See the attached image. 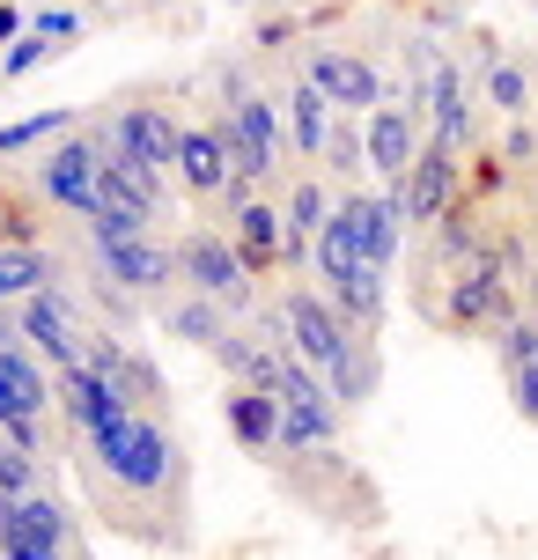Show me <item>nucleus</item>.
<instances>
[{
    "label": "nucleus",
    "mask_w": 538,
    "mask_h": 560,
    "mask_svg": "<svg viewBox=\"0 0 538 560\" xmlns=\"http://www.w3.org/2000/svg\"><path fill=\"white\" fill-rule=\"evenodd\" d=\"M281 325H288V347H295V354H303V362L332 384V398H340V406H354V398L376 392V354H369V332H354V325H347L332 295H317V288H288Z\"/></svg>",
    "instance_id": "f257e3e1"
},
{
    "label": "nucleus",
    "mask_w": 538,
    "mask_h": 560,
    "mask_svg": "<svg viewBox=\"0 0 538 560\" xmlns=\"http://www.w3.org/2000/svg\"><path fill=\"white\" fill-rule=\"evenodd\" d=\"M89 457H96V472L112 479V487L148 494V502L171 494L177 472H185V465H177V443L148 413H118L112 428H96V435H89Z\"/></svg>",
    "instance_id": "f03ea898"
},
{
    "label": "nucleus",
    "mask_w": 538,
    "mask_h": 560,
    "mask_svg": "<svg viewBox=\"0 0 538 560\" xmlns=\"http://www.w3.org/2000/svg\"><path fill=\"white\" fill-rule=\"evenodd\" d=\"M37 192L89 222V214L112 199V185H104V126H96V133L52 140V148H45V163H37Z\"/></svg>",
    "instance_id": "7ed1b4c3"
},
{
    "label": "nucleus",
    "mask_w": 538,
    "mask_h": 560,
    "mask_svg": "<svg viewBox=\"0 0 538 560\" xmlns=\"http://www.w3.org/2000/svg\"><path fill=\"white\" fill-rule=\"evenodd\" d=\"M177 273H185L192 295L222 303L229 317L252 310V258L236 252V236H222V229H192V236L177 244Z\"/></svg>",
    "instance_id": "20e7f679"
},
{
    "label": "nucleus",
    "mask_w": 538,
    "mask_h": 560,
    "mask_svg": "<svg viewBox=\"0 0 538 560\" xmlns=\"http://www.w3.org/2000/svg\"><path fill=\"white\" fill-rule=\"evenodd\" d=\"M0 560H74L67 509L52 494H0Z\"/></svg>",
    "instance_id": "39448f33"
},
{
    "label": "nucleus",
    "mask_w": 538,
    "mask_h": 560,
    "mask_svg": "<svg viewBox=\"0 0 538 560\" xmlns=\"http://www.w3.org/2000/svg\"><path fill=\"white\" fill-rule=\"evenodd\" d=\"M222 140H229V163L244 185H266L273 170H281V112H273V96H236L222 118Z\"/></svg>",
    "instance_id": "423d86ee"
},
{
    "label": "nucleus",
    "mask_w": 538,
    "mask_h": 560,
    "mask_svg": "<svg viewBox=\"0 0 538 560\" xmlns=\"http://www.w3.org/2000/svg\"><path fill=\"white\" fill-rule=\"evenodd\" d=\"M15 325H23V339H30V347H37L52 369H82V362H89V339H82V310H74V295L45 288V295L15 303Z\"/></svg>",
    "instance_id": "0eeeda50"
},
{
    "label": "nucleus",
    "mask_w": 538,
    "mask_h": 560,
    "mask_svg": "<svg viewBox=\"0 0 538 560\" xmlns=\"http://www.w3.org/2000/svg\"><path fill=\"white\" fill-rule=\"evenodd\" d=\"M96 280L118 288V295H163L177 273V252L155 244V236H126V244H96Z\"/></svg>",
    "instance_id": "6e6552de"
},
{
    "label": "nucleus",
    "mask_w": 538,
    "mask_h": 560,
    "mask_svg": "<svg viewBox=\"0 0 538 560\" xmlns=\"http://www.w3.org/2000/svg\"><path fill=\"white\" fill-rule=\"evenodd\" d=\"M59 413L74 420V435L89 443L96 428H112L118 413H141V406H133V398L118 392V384L104 376V369H89V362H82V369H59Z\"/></svg>",
    "instance_id": "1a4fd4ad"
},
{
    "label": "nucleus",
    "mask_w": 538,
    "mask_h": 560,
    "mask_svg": "<svg viewBox=\"0 0 538 560\" xmlns=\"http://www.w3.org/2000/svg\"><path fill=\"white\" fill-rule=\"evenodd\" d=\"M451 192H457V148H443V140H428L421 148V163L398 177V214L406 222H435L443 207H451Z\"/></svg>",
    "instance_id": "9d476101"
},
{
    "label": "nucleus",
    "mask_w": 538,
    "mask_h": 560,
    "mask_svg": "<svg viewBox=\"0 0 538 560\" xmlns=\"http://www.w3.org/2000/svg\"><path fill=\"white\" fill-rule=\"evenodd\" d=\"M311 82L332 96V112H376V104H384V74H376L362 52H332V45H317V52H311Z\"/></svg>",
    "instance_id": "9b49d317"
},
{
    "label": "nucleus",
    "mask_w": 538,
    "mask_h": 560,
    "mask_svg": "<svg viewBox=\"0 0 538 560\" xmlns=\"http://www.w3.org/2000/svg\"><path fill=\"white\" fill-rule=\"evenodd\" d=\"M177 185L192 199H229L236 192V163H229L222 126H185V148H177Z\"/></svg>",
    "instance_id": "f8f14e48"
},
{
    "label": "nucleus",
    "mask_w": 538,
    "mask_h": 560,
    "mask_svg": "<svg viewBox=\"0 0 538 560\" xmlns=\"http://www.w3.org/2000/svg\"><path fill=\"white\" fill-rule=\"evenodd\" d=\"M413 163H421V118H413V104H376L369 112V170L398 185Z\"/></svg>",
    "instance_id": "ddd939ff"
},
{
    "label": "nucleus",
    "mask_w": 538,
    "mask_h": 560,
    "mask_svg": "<svg viewBox=\"0 0 538 560\" xmlns=\"http://www.w3.org/2000/svg\"><path fill=\"white\" fill-rule=\"evenodd\" d=\"M112 140H118V148H133V155H141V163H155V170H177L185 126H177L163 104H126V112L112 118Z\"/></svg>",
    "instance_id": "4468645a"
},
{
    "label": "nucleus",
    "mask_w": 538,
    "mask_h": 560,
    "mask_svg": "<svg viewBox=\"0 0 538 560\" xmlns=\"http://www.w3.org/2000/svg\"><path fill=\"white\" fill-rule=\"evenodd\" d=\"M347 229H354V244H362L376 266H391L398 258V236H406V214H398V199H369V192H347L340 199Z\"/></svg>",
    "instance_id": "2eb2a0df"
},
{
    "label": "nucleus",
    "mask_w": 538,
    "mask_h": 560,
    "mask_svg": "<svg viewBox=\"0 0 538 560\" xmlns=\"http://www.w3.org/2000/svg\"><path fill=\"white\" fill-rule=\"evenodd\" d=\"M222 413H229V435H236L244 450H281V398H273V392H258V384H229Z\"/></svg>",
    "instance_id": "dca6fc26"
},
{
    "label": "nucleus",
    "mask_w": 538,
    "mask_h": 560,
    "mask_svg": "<svg viewBox=\"0 0 538 560\" xmlns=\"http://www.w3.org/2000/svg\"><path fill=\"white\" fill-rule=\"evenodd\" d=\"M163 177L171 170H155V163H141L133 148H118L112 140V126H104V185H112L126 207H141V214H155L163 207Z\"/></svg>",
    "instance_id": "f3484780"
},
{
    "label": "nucleus",
    "mask_w": 538,
    "mask_h": 560,
    "mask_svg": "<svg viewBox=\"0 0 538 560\" xmlns=\"http://www.w3.org/2000/svg\"><path fill=\"white\" fill-rule=\"evenodd\" d=\"M229 236H236V252L252 258V273L288 258V222H281V207H266V199H244V207L229 214Z\"/></svg>",
    "instance_id": "a211bd4d"
},
{
    "label": "nucleus",
    "mask_w": 538,
    "mask_h": 560,
    "mask_svg": "<svg viewBox=\"0 0 538 560\" xmlns=\"http://www.w3.org/2000/svg\"><path fill=\"white\" fill-rule=\"evenodd\" d=\"M59 288V258L45 244H0V310Z\"/></svg>",
    "instance_id": "6ab92c4d"
},
{
    "label": "nucleus",
    "mask_w": 538,
    "mask_h": 560,
    "mask_svg": "<svg viewBox=\"0 0 538 560\" xmlns=\"http://www.w3.org/2000/svg\"><path fill=\"white\" fill-rule=\"evenodd\" d=\"M332 207H340V199L325 192L317 177H295V185H288V207H281V222H288V266H295V258H311L317 229L332 222Z\"/></svg>",
    "instance_id": "aec40b11"
},
{
    "label": "nucleus",
    "mask_w": 538,
    "mask_h": 560,
    "mask_svg": "<svg viewBox=\"0 0 538 560\" xmlns=\"http://www.w3.org/2000/svg\"><path fill=\"white\" fill-rule=\"evenodd\" d=\"M428 112H435V140H443V148H465V140H472V112H465V74H457L451 59H435V67H428Z\"/></svg>",
    "instance_id": "412c9836"
},
{
    "label": "nucleus",
    "mask_w": 538,
    "mask_h": 560,
    "mask_svg": "<svg viewBox=\"0 0 538 560\" xmlns=\"http://www.w3.org/2000/svg\"><path fill=\"white\" fill-rule=\"evenodd\" d=\"M332 96L317 82H303V89H288V133H295V155H317L325 163V140H332Z\"/></svg>",
    "instance_id": "4be33fe9"
},
{
    "label": "nucleus",
    "mask_w": 538,
    "mask_h": 560,
    "mask_svg": "<svg viewBox=\"0 0 538 560\" xmlns=\"http://www.w3.org/2000/svg\"><path fill=\"white\" fill-rule=\"evenodd\" d=\"M163 325H171V339H192V347H222L229 339V310L222 303H207V295H185V303H171L163 310Z\"/></svg>",
    "instance_id": "5701e85b"
},
{
    "label": "nucleus",
    "mask_w": 538,
    "mask_h": 560,
    "mask_svg": "<svg viewBox=\"0 0 538 560\" xmlns=\"http://www.w3.org/2000/svg\"><path fill=\"white\" fill-rule=\"evenodd\" d=\"M0 384L15 392L23 413H45V406H52V384H45V369L23 354V339H8V347H0Z\"/></svg>",
    "instance_id": "b1692460"
},
{
    "label": "nucleus",
    "mask_w": 538,
    "mask_h": 560,
    "mask_svg": "<svg viewBox=\"0 0 538 560\" xmlns=\"http://www.w3.org/2000/svg\"><path fill=\"white\" fill-rule=\"evenodd\" d=\"M74 104H52V112H37V118H15V126H0V155H23V148H37V140H67L74 133Z\"/></svg>",
    "instance_id": "393cba45"
},
{
    "label": "nucleus",
    "mask_w": 538,
    "mask_h": 560,
    "mask_svg": "<svg viewBox=\"0 0 538 560\" xmlns=\"http://www.w3.org/2000/svg\"><path fill=\"white\" fill-rule=\"evenodd\" d=\"M369 163V133H354V112H340L332 118V140H325V170H362Z\"/></svg>",
    "instance_id": "a878e982"
},
{
    "label": "nucleus",
    "mask_w": 538,
    "mask_h": 560,
    "mask_svg": "<svg viewBox=\"0 0 538 560\" xmlns=\"http://www.w3.org/2000/svg\"><path fill=\"white\" fill-rule=\"evenodd\" d=\"M487 96H494V112L524 118V104H531V74H524V67H510V59H502V67H494V74H487Z\"/></svg>",
    "instance_id": "bb28decb"
},
{
    "label": "nucleus",
    "mask_w": 538,
    "mask_h": 560,
    "mask_svg": "<svg viewBox=\"0 0 538 560\" xmlns=\"http://www.w3.org/2000/svg\"><path fill=\"white\" fill-rule=\"evenodd\" d=\"M0 494H37V457L0 435Z\"/></svg>",
    "instance_id": "cd10ccee"
},
{
    "label": "nucleus",
    "mask_w": 538,
    "mask_h": 560,
    "mask_svg": "<svg viewBox=\"0 0 538 560\" xmlns=\"http://www.w3.org/2000/svg\"><path fill=\"white\" fill-rule=\"evenodd\" d=\"M502 369H510V376L538 369V325H510V332H502Z\"/></svg>",
    "instance_id": "c85d7f7f"
},
{
    "label": "nucleus",
    "mask_w": 538,
    "mask_h": 560,
    "mask_svg": "<svg viewBox=\"0 0 538 560\" xmlns=\"http://www.w3.org/2000/svg\"><path fill=\"white\" fill-rule=\"evenodd\" d=\"M45 52H52V37H37V30H30V37H15V52L0 59V74H30Z\"/></svg>",
    "instance_id": "c756f323"
},
{
    "label": "nucleus",
    "mask_w": 538,
    "mask_h": 560,
    "mask_svg": "<svg viewBox=\"0 0 538 560\" xmlns=\"http://www.w3.org/2000/svg\"><path fill=\"white\" fill-rule=\"evenodd\" d=\"M510 398H516V413L538 428V369H524V376H510Z\"/></svg>",
    "instance_id": "7c9ffc66"
},
{
    "label": "nucleus",
    "mask_w": 538,
    "mask_h": 560,
    "mask_svg": "<svg viewBox=\"0 0 538 560\" xmlns=\"http://www.w3.org/2000/svg\"><path fill=\"white\" fill-rule=\"evenodd\" d=\"M74 30H82V15H74V8H45V15H37V37H74Z\"/></svg>",
    "instance_id": "2f4dec72"
},
{
    "label": "nucleus",
    "mask_w": 538,
    "mask_h": 560,
    "mask_svg": "<svg viewBox=\"0 0 538 560\" xmlns=\"http://www.w3.org/2000/svg\"><path fill=\"white\" fill-rule=\"evenodd\" d=\"M8 420H23V406H15V392L0 384V428H8Z\"/></svg>",
    "instance_id": "473e14b6"
},
{
    "label": "nucleus",
    "mask_w": 538,
    "mask_h": 560,
    "mask_svg": "<svg viewBox=\"0 0 538 560\" xmlns=\"http://www.w3.org/2000/svg\"><path fill=\"white\" fill-rule=\"evenodd\" d=\"M0 37H23V15L15 8H0Z\"/></svg>",
    "instance_id": "72a5a7b5"
}]
</instances>
